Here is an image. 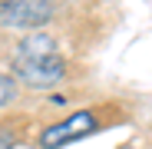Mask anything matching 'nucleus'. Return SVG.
Masks as SVG:
<instances>
[{
    "mask_svg": "<svg viewBox=\"0 0 152 149\" xmlns=\"http://www.w3.org/2000/svg\"><path fill=\"white\" fill-rule=\"evenodd\" d=\"M63 73H66V63L60 57L56 43L46 33H30L17 46V53H13V76L23 80L27 86L50 90V86H56L63 80Z\"/></svg>",
    "mask_w": 152,
    "mask_h": 149,
    "instance_id": "1",
    "label": "nucleus"
},
{
    "mask_svg": "<svg viewBox=\"0 0 152 149\" xmlns=\"http://www.w3.org/2000/svg\"><path fill=\"white\" fill-rule=\"evenodd\" d=\"M53 17L50 0H4L0 4V20L17 30H37Z\"/></svg>",
    "mask_w": 152,
    "mask_h": 149,
    "instance_id": "2",
    "label": "nucleus"
},
{
    "mask_svg": "<svg viewBox=\"0 0 152 149\" xmlns=\"http://www.w3.org/2000/svg\"><path fill=\"white\" fill-rule=\"evenodd\" d=\"M89 133H96V116L93 113H73L66 123H56L40 133V146L43 149H63L76 139H86Z\"/></svg>",
    "mask_w": 152,
    "mask_h": 149,
    "instance_id": "3",
    "label": "nucleus"
},
{
    "mask_svg": "<svg viewBox=\"0 0 152 149\" xmlns=\"http://www.w3.org/2000/svg\"><path fill=\"white\" fill-rule=\"evenodd\" d=\"M13 96H17V83H13L10 76H4V73H0V106L13 103Z\"/></svg>",
    "mask_w": 152,
    "mask_h": 149,
    "instance_id": "4",
    "label": "nucleus"
}]
</instances>
